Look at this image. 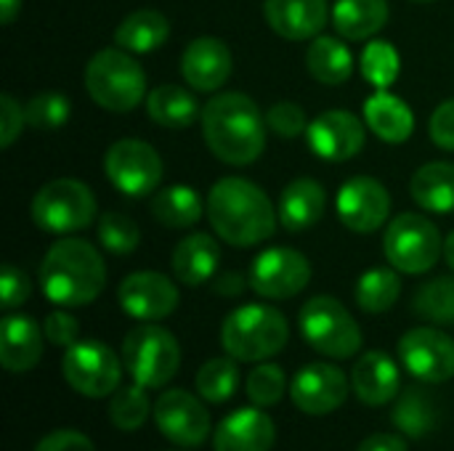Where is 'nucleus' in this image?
<instances>
[{"instance_id":"1","label":"nucleus","mask_w":454,"mask_h":451,"mask_svg":"<svg viewBox=\"0 0 454 451\" xmlns=\"http://www.w3.org/2000/svg\"><path fill=\"white\" fill-rule=\"evenodd\" d=\"M266 128L258 104L245 93H218L202 106L205 144L226 165L255 162L266 149Z\"/></svg>"},{"instance_id":"2","label":"nucleus","mask_w":454,"mask_h":451,"mask_svg":"<svg viewBox=\"0 0 454 451\" xmlns=\"http://www.w3.org/2000/svg\"><path fill=\"white\" fill-rule=\"evenodd\" d=\"M207 218L223 242L234 247H253L274 234L279 215L266 191L253 181L221 178L207 194Z\"/></svg>"},{"instance_id":"3","label":"nucleus","mask_w":454,"mask_h":451,"mask_svg":"<svg viewBox=\"0 0 454 451\" xmlns=\"http://www.w3.org/2000/svg\"><path fill=\"white\" fill-rule=\"evenodd\" d=\"M106 284V266L101 253L77 237L53 242L40 263L43 295L61 308L93 303Z\"/></svg>"},{"instance_id":"4","label":"nucleus","mask_w":454,"mask_h":451,"mask_svg":"<svg viewBox=\"0 0 454 451\" xmlns=\"http://www.w3.org/2000/svg\"><path fill=\"white\" fill-rule=\"evenodd\" d=\"M290 340V324L285 314L271 306H242L223 319L221 346L237 362H269Z\"/></svg>"},{"instance_id":"5","label":"nucleus","mask_w":454,"mask_h":451,"mask_svg":"<svg viewBox=\"0 0 454 451\" xmlns=\"http://www.w3.org/2000/svg\"><path fill=\"white\" fill-rule=\"evenodd\" d=\"M85 88L106 112H130L146 98V74L122 48L98 51L85 66Z\"/></svg>"},{"instance_id":"6","label":"nucleus","mask_w":454,"mask_h":451,"mask_svg":"<svg viewBox=\"0 0 454 451\" xmlns=\"http://www.w3.org/2000/svg\"><path fill=\"white\" fill-rule=\"evenodd\" d=\"M122 364L133 383L144 385L146 391L165 388L181 367L178 340L165 327L146 322L125 335Z\"/></svg>"},{"instance_id":"7","label":"nucleus","mask_w":454,"mask_h":451,"mask_svg":"<svg viewBox=\"0 0 454 451\" xmlns=\"http://www.w3.org/2000/svg\"><path fill=\"white\" fill-rule=\"evenodd\" d=\"M298 324L303 340L330 359H351L362 348V330L356 319L340 300L330 295H317L306 300Z\"/></svg>"},{"instance_id":"8","label":"nucleus","mask_w":454,"mask_h":451,"mask_svg":"<svg viewBox=\"0 0 454 451\" xmlns=\"http://www.w3.org/2000/svg\"><path fill=\"white\" fill-rule=\"evenodd\" d=\"M383 253L396 271L426 274L444 255L442 231L420 213H402L386 229Z\"/></svg>"},{"instance_id":"9","label":"nucleus","mask_w":454,"mask_h":451,"mask_svg":"<svg viewBox=\"0 0 454 451\" xmlns=\"http://www.w3.org/2000/svg\"><path fill=\"white\" fill-rule=\"evenodd\" d=\"M93 191L74 178H56L45 183L32 199V221L48 234H72L96 218Z\"/></svg>"},{"instance_id":"10","label":"nucleus","mask_w":454,"mask_h":451,"mask_svg":"<svg viewBox=\"0 0 454 451\" xmlns=\"http://www.w3.org/2000/svg\"><path fill=\"white\" fill-rule=\"evenodd\" d=\"M122 359L98 340H77L61 359L67 385L85 399H106L120 388Z\"/></svg>"},{"instance_id":"11","label":"nucleus","mask_w":454,"mask_h":451,"mask_svg":"<svg viewBox=\"0 0 454 451\" xmlns=\"http://www.w3.org/2000/svg\"><path fill=\"white\" fill-rule=\"evenodd\" d=\"M162 159L154 146L138 138H122L104 154V173L112 186L128 197H149L162 181Z\"/></svg>"},{"instance_id":"12","label":"nucleus","mask_w":454,"mask_h":451,"mask_svg":"<svg viewBox=\"0 0 454 451\" xmlns=\"http://www.w3.org/2000/svg\"><path fill=\"white\" fill-rule=\"evenodd\" d=\"M247 282L266 300H290L309 287L311 263L298 250L271 247L253 260Z\"/></svg>"},{"instance_id":"13","label":"nucleus","mask_w":454,"mask_h":451,"mask_svg":"<svg viewBox=\"0 0 454 451\" xmlns=\"http://www.w3.org/2000/svg\"><path fill=\"white\" fill-rule=\"evenodd\" d=\"M154 423L160 433L176 447L194 449L202 447L210 436L207 407L184 388H170L154 401Z\"/></svg>"},{"instance_id":"14","label":"nucleus","mask_w":454,"mask_h":451,"mask_svg":"<svg viewBox=\"0 0 454 451\" xmlns=\"http://www.w3.org/2000/svg\"><path fill=\"white\" fill-rule=\"evenodd\" d=\"M399 362L423 383H447L454 377V340L442 330L415 327L399 340Z\"/></svg>"},{"instance_id":"15","label":"nucleus","mask_w":454,"mask_h":451,"mask_svg":"<svg viewBox=\"0 0 454 451\" xmlns=\"http://www.w3.org/2000/svg\"><path fill=\"white\" fill-rule=\"evenodd\" d=\"M293 404L311 417L333 415L348 399V380L346 375L327 362L306 364L290 383Z\"/></svg>"},{"instance_id":"16","label":"nucleus","mask_w":454,"mask_h":451,"mask_svg":"<svg viewBox=\"0 0 454 451\" xmlns=\"http://www.w3.org/2000/svg\"><path fill=\"white\" fill-rule=\"evenodd\" d=\"M388 213H391L388 189L370 175L348 178L338 191V218L346 229L356 234L378 231L388 221Z\"/></svg>"},{"instance_id":"17","label":"nucleus","mask_w":454,"mask_h":451,"mask_svg":"<svg viewBox=\"0 0 454 451\" xmlns=\"http://www.w3.org/2000/svg\"><path fill=\"white\" fill-rule=\"evenodd\" d=\"M117 300L128 316L160 322L178 308V287L160 271H136L120 282Z\"/></svg>"},{"instance_id":"18","label":"nucleus","mask_w":454,"mask_h":451,"mask_svg":"<svg viewBox=\"0 0 454 451\" xmlns=\"http://www.w3.org/2000/svg\"><path fill=\"white\" fill-rule=\"evenodd\" d=\"M309 146L317 157L327 162H346L354 159L364 146V125L356 114L346 109L322 112L317 120L309 122Z\"/></svg>"},{"instance_id":"19","label":"nucleus","mask_w":454,"mask_h":451,"mask_svg":"<svg viewBox=\"0 0 454 451\" xmlns=\"http://www.w3.org/2000/svg\"><path fill=\"white\" fill-rule=\"evenodd\" d=\"M234 58L223 40L218 37H197L186 45L181 56V74L189 88L197 93H213L226 85L231 77Z\"/></svg>"},{"instance_id":"20","label":"nucleus","mask_w":454,"mask_h":451,"mask_svg":"<svg viewBox=\"0 0 454 451\" xmlns=\"http://www.w3.org/2000/svg\"><path fill=\"white\" fill-rule=\"evenodd\" d=\"M277 425L261 407H245L223 417L213 433L215 451H271Z\"/></svg>"},{"instance_id":"21","label":"nucleus","mask_w":454,"mask_h":451,"mask_svg":"<svg viewBox=\"0 0 454 451\" xmlns=\"http://www.w3.org/2000/svg\"><path fill=\"white\" fill-rule=\"evenodd\" d=\"M43 330L35 319L11 314L0 324V364L5 372L21 375L43 359Z\"/></svg>"},{"instance_id":"22","label":"nucleus","mask_w":454,"mask_h":451,"mask_svg":"<svg viewBox=\"0 0 454 451\" xmlns=\"http://www.w3.org/2000/svg\"><path fill=\"white\" fill-rule=\"evenodd\" d=\"M351 388L367 407H383L402 391V375L396 362L383 351H367L351 372Z\"/></svg>"},{"instance_id":"23","label":"nucleus","mask_w":454,"mask_h":451,"mask_svg":"<svg viewBox=\"0 0 454 451\" xmlns=\"http://www.w3.org/2000/svg\"><path fill=\"white\" fill-rule=\"evenodd\" d=\"M269 27L285 40H311L327 24V0H263Z\"/></svg>"},{"instance_id":"24","label":"nucleus","mask_w":454,"mask_h":451,"mask_svg":"<svg viewBox=\"0 0 454 451\" xmlns=\"http://www.w3.org/2000/svg\"><path fill=\"white\" fill-rule=\"evenodd\" d=\"M325 205L327 197L322 183H317L314 178H295L285 186L277 205V215L290 234H298L311 229L325 215Z\"/></svg>"},{"instance_id":"25","label":"nucleus","mask_w":454,"mask_h":451,"mask_svg":"<svg viewBox=\"0 0 454 451\" xmlns=\"http://www.w3.org/2000/svg\"><path fill=\"white\" fill-rule=\"evenodd\" d=\"M218 258H221V250H218V242L210 237V234H192V237H184L176 250H173V258H170V266H173V276L189 287H200L205 282H210L215 276V268H218Z\"/></svg>"},{"instance_id":"26","label":"nucleus","mask_w":454,"mask_h":451,"mask_svg":"<svg viewBox=\"0 0 454 451\" xmlns=\"http://www.w3.org/2000/svg\"><path fill=\"white\" fill-rule=\"evenodd\" d=\"M364 125L386 144H402L415 130V114L399 96L378 90L364 104Z\"/></svg>"},{"instance_id":"27","label":"nucleus","mask_w":454,"mask_h":451,"mask_svg":"<svg viewBox=\"0 0 454 451\" xmlns=\"http://www.w3.org/2000/svg\"><path fill=\"white\" fill-rule=\"evenodd\" d=\"M170 37V21L154 8H138L128 13L114 29V43L128 53H152Z\"/></svg>"},{"instance_id":"28","label":"nucleus","mask_w":454,"mask_h":451,"mask_svg":"<svg viewBox=\"0 0 454 451\" xmlns=\"http://www.w3.org/2000/svg\"><path fill=\"white\" fill-rule=\"evenodd\" d=\"M388 21V0H335L333 24L346 40H367Z\"/></svg>"},{"instance_id":"29","label":"nucleus","mask_w":454,"mask_h":451,"mask_svg":"<svg viewBox=\"0 0 454 451\" xmlns=\"http://www.w3.org/2000/svg\"><path fill=\"white\" fill-rule=\"evenodd\" d=\"M410 194L426 213H454L452 162H428L418 167L410 181Z\"/></svg>"},{"instance_id":"30","label":"nucleus","mask_w":454,"mask_h":451,"mask_svg":"<svg viewBox=\"0 0 454 451\" xmlns=\"http://www.w3.org/2000/svg\"><path fill=\"white\" fill-rule=\"evenodd\" d=\"M202 199L192 186L176 183L168 189H160L149 199V213L157 223L168 229H189L202 218Z\"/></svg>"},{"instance_id":"31","label":"nucleus","mask_w":454,"mask_h":451,"mask_svg":"<svg viewBox=\"0 0 454 451\" xmlns=\"http://www.w3.org/2000/svg\"><path fill=\"white\" fill-rule=\"evenodd\" d=\"M146 114L168 130H184L197 120L200 104L181 85H160L146 96Z\"/></svg>"},{"instance_id":"32","label":"nucleus","mask_w":454,"mask_h":451,"mask_svg":"<svg viewBox=\"0 0 454 451\" xmlns=\"http://www.w3.org/2000/svg\"><path fill=\"white\" fill-rule=\"evenodd\" d=\"M306 66L317 82L340 85L354 72V56L338 37L319 35V37H314V43L306 51Z\"/></svg>"},{"instance_id":"33","label":"nucleus","mask_w":454,"mask_h":451,"mask_svg":"<svg viewBox=\"0 0 454 451\" xmlns=\"http://www.w3.org/2000/svg\"><path fill=\"white\" fill-rule=\"evenodd\" d=\"M402 295V279L396 268H370L359 276L354 298L356 306L367 314H386L396 306Z\"/></svg>"},{"instance_id":"34","label":"nucleus","mask_w":454,"mask_h":451,"mask_svg":"<svg viewBox=\"0 0 454 451\" xmlns=\"http://www.w3.org/2000/svg\"><path fill=\"white\" fill-rule=\"evenodd\" d=\"M391 420H394V425H396L404 436H410V439H423V436L431 433L434 425H436V404H434V399H431L426 391H420V388H407V391L399 396Z\"/></svg>"},{"instance_id":"35","label":"nucleus","mask_w":454,"mask_h":451,"mask_svg":"<svg viewBox=\"0 0 454 451\" xmlns=\"http://www.w3.org/2000/svg\"><path fill=\"white\" fill-rule=\"evenodd\" d=\"M197 396L205 399L207 404H223L237 393L239 385V369L237 359L231 356H218L210 359L200 367L197 372Z\"/></svg>"},{"instance_id":"36","label":"nucleus","mask_w":454,"mask_h":451,"mask_svg":"<svg viewBox=\"0 0 454 451\" xmlns=\"http://www.w3.org/2000/svg\"><path fill=\"white\" fill-rule=\"evenodd\" d=\"M149 412H154V407L149 404L146 388L138 383L117 388L109 399V420L117 431H138L149 420Z\"/></svg>"},{"instance_id":"37","label":"nucleus","mask_w":454,"mask_h":451,"mask_svg":"<svg viewBox=\"0 0 454 451\" xmlns=\"http://www.w3.org/2000/svg\"><path fill=\"white\" fill-rule=\"evenodd\" d=\"M412 308L434 324H454V276H436L426 282L415 292Z\"/></svg>"},{"instance_id":"38","label":"nucleus","mask_w":454,"mask_h":451,"mask_svg":"<svg viewBox=\"0 0 454 451\" xmlns=\"http://www.w3.org/2000/svg\"><path fill=\"white\" fill-rule=\"evenodd\" d=\"M362 74L378 90H386L399 77V53L386 40H372L362 53Z\"/></svg>"},{"instance_id":"39","label":"nucleus","mask_w":454,"mask_h":451,"mask_svg":"<svg viewBox=\"0 0 454 451\" xmlns=\"http://www.w3.org/2000/svg\"><path fill=\"white\" fill-rule=\"evenodd\" d=\"M247 399L261 407V409H269V407H277L287 391V377H285V369L277 367V364H258L250 375H247Z\"/></svg>"},{"instance_id":"40","label":"nucleus","mask_w":454,"mask_h":451,"mask_svg":"<svg viewBox=\"0 0 454 451\" xmlns=\"http://www.w3.org/2000/svg\"><path fill=\"white\" fill-rule=\"evenodd\" d=\"M98 242L114 255H128L138 247L141 229L122 213H104L98 218Z\"/></svg>"},{"instance_id":"41","label":"nucleus","mask_w":454,"mask_h":451,"mask_svg":"<svg viewBox=\"0 0 454 451\" xmlns=\"http://www.w3.org/2000/svg\"><path fill=\"white\" fill-rule=\"evenodd\" d=\"M24 112H27V122L35 130L51 133L69 120V101L61 93H40L24 106Z\"/></svg>"},{"instance_id":"42","label":"nucleus","mask_w":454,"mask_h":451,"mask_svg":"<svg viewBox=\"0 0 454 451\" xmlns=\"http://www.w3.org/2000/svg\"><path fill=\"white\" fill-rule=\"evenodd\" d=\"M266 125H269V130H274L282 138H298L301 133L309 130V120H306L303 106L293 104V101L274 104L266 114Z\"/></svg>"},{"instance_id":"43","label":"nucleus","mask_w":454,"mask_h":451,"mask_svg":"<svg viewBox=\"0 0 454 451\" xmlns=\"http://www.w3.org/2000/svg\"><path fill=\"white\" fill-rule=\"evenodd\" d=\"M29 292H32L29 276L21 268H16V266H3V271H0V298H3V308L5 311L19 308L21 303L29 300Z\"/></svg>"},{"instance_id":"44","label":"nucleus","mask_w":454,"mask_h":451,"mask_svg":"<svg viewBox=\"0 0 454 451\" xmlns=\"http://www.w3.org/2000/svg\"><path fill=\"white\" fill-rule=\"evenodd\" d=\"M43 332H45V340L56 348H72L80 338V324L72 314L67 311H53L45 316L43 322Z\"/></svg>"},{"instance_id":"45","label":"nucleus","mask_w":454,"mask_h":451,"mask_svg":"<svg viewBox=\"0 0 454 451\" xmlns=\"http://www.w3.org/2000/svg\"><path fill=\"white\" fill-rule=\"evenodd\" d=\"M27 122V112L16 104L13 96L3 93L0 96V146L8 149L19 136Z\"/></svg>"},{"instance_id":"46","label":"nucleus","mask_w":454,"mask_h":451,"mask_svg":"<svg viewBox=\"0 0 454 451\" xmlns=\"http://www.w3.org/2000/svg\"><path fill=\"white\" fill-rule=\"evenodd\" d=\"M428 130H431V138L439 149H447L454 152V98L439 104L431 114V122H428Z\"/></svg>"},{"instance_id":"47","label":"nucleus","mask_w":454,"mask_h":451,"mask_svg":"<svg viewBox=\"0 0 454 451\" xmlns=\"http://www.w3.org/2000/svg\"><path fill=\"white\" fill-rule=\"evenodd\" d=\"M32 451H96V447L80 431H53L45 439H40Z\"/></svg>"},{"instance_id":"48","label":"nucleus","mask_w":454,"mask_h":451,"mask_svg":"<svg viewBox=\"0 0 454 451\" xmlns=\"http://www.w3.org/2000/svg\"><path fill=\"white\" fill-rule=\"evenodd\" d=\"M356 451H410V449H407V441H404L402 436H394V433H375V436L364 439Z\"/></svg>"},{"instance_id":"49","label":"nucleus","mask_w":454,"mask_h":451,"mask_svg":"<svg viewBox=\"0 0 454 451\" xmlns=\"http://www.w3.org/2000/svg\"><path fill=\"white\" fill-rule=\"evenodd\" d=\"M247 284H250V282H245L242 274H221V276L213 282V290H215L218 295H223V298H234V295H242Z\"/></svg>"},{"instance_id":"50","label":"nucleus","mask_w":454,"mask_h":451,"mask_svg":"<svg viewBox=\"0 0 454 451\" xmlns=\"http://www.w3.org/2000/svg\"><path fill=\"white\" fill-rule=\"evenodd\" d=\"M19 11H21V0H0V21L3 24H11Z\"/></svg>"},{"instance_id":"51","label":"nucleus","mask_w":454,"mask_h":451,"mask_svg":"<svg viewBox=\"0 0 454 451\" xmlns=\"http://www.w3.org/2000/svg\"><path fill=\"white\" fill-rule=\"evenodd\" d=\"M444 258H447L450 268L454 271V231L447 237V242H444Z\"/></svg>"},{"instance_id":"52","label":"nucleus","mask_w":454,"mask_h":451,"mask_svg":"<svg viewBox=\"0 0 454 451\" xmlns=\"http://www.w3.org/2000/svg\"><path fill=\"white\" fill-rule=\"evenodd\" d=\"M412 3H434V0H412Z\"/></svg>"}]
</instances>
